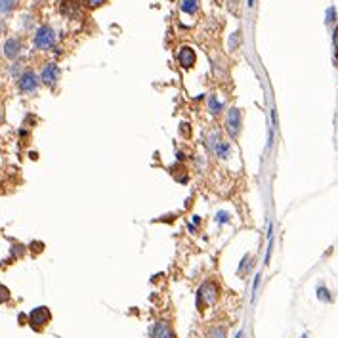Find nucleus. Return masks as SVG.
I'll return each instance as SVG.
<instances>
[{"label": "nucleus", "instance_id": "1", "mask_svg": "<svg viewBox=\"0 0 338 338\" xmlns=\"http://www.w3.org/2000/svg\"><path fill=\"white\" fill-rule=\"evenodd\" d=\"M218 296H220V289H218L216 281L206 279L203 285L199 287L197 296H195V300H197V308H199L201 312H204L206 308H210V306H214V304H216Z\"/></svg>", "mask_w": 338, "mask_h": 338}, {"label": "nucleus", "instance_id": "2", "mask_svg": "<svg viewBox=\"0 0 338 338\" xmlns=\"http://www.w3.org/2000/svg\"><path fill=\"white\" fill-rule=\"evenodd\" d=\"M241 126H243V115H241V109H239V107L227 109V115H225V130H227V134L231 136V139H237V138H239V134H241Z\"/></svg>", "mask_w": 338, "mask_h": 338}, {"label": "nucleus", "instance_id": "3", "mask_svg": "<svg viewBox=\"0 0 338 338\" xmlns=\"http://www.w3.org/2000/svg\"><path fill=\"white\" fill-rule=\"evenodd\" d=\"M56 42V33L50 25H42L37 29L35 33V39H33V44L37 50H50Z\"/></svg>", "mask_w": 338, "mask_h": 338}, {"label": "nucleus", "instance_id": "4", "mask_svg": "<svg viewBox=\"0 0 338 338\" xmlns=\"http://www.w3.org/2000/svg\"><path fill=\"white\" fill-rule=\"evenodd\" d=\"M52 321V314L46 306H39L35 308L31 314H29V325L35 329V331H42L46 325Z\"/></svg>", "mask_w": 338, "mask_h": 338}, {"label": "nucleus", "instance_id": "5", "mask_svg": "<svg viewBox=\"0 0 338 338\" xmlns=\"http://www.w3.org/2000/svg\"><path fill=\"white\" fill-rule=\"evenodd\" d=\"M39 82H40V77H37L33 71H25L18 77V88L23 94H33L39 88Z\"/></svg>", "mask_w": 338, "mask_h": 338}, {"label": "nucleus", "instance_id": "6", "mask_svg": "<svg viewBox=\"0 0 338 338\" xmlns=\"http://www.w3.org/2000/svg\"><path fill=\"white\" fill-rule=\"evenodd\" d=\"M58 79H60V67L54 61H48L40 71V82L52 88L58 84Z\"/></svg>", "mask_w": 338, "mask_h": 338}, {"label": "nucleus", "instance_id": "7", "mask_svg": "<svg viewBox=\"0 0 338 338\" xmlns=\"http://www.w3.org/2000/svg\"><path fill=\"white\" fill-rule=\"evenodd\" d=\"M149 338H176V333L168 321L160 319L157 323H153V327L149 329Z\"/></svg>", "mask_w": 338, "mask_h": 338}, {"label": "nucleus", "instance_id": "8", "mask_svg": "<svg viewBox=\"0 0 338 338\" xmlns=\"http://www.w3.org/2000/svg\"><path fill=\"white\" fill-rule=\"evenodd\" d=\"M176 60H178V63L183 69H191L195 65V61H197V56H195V52L189 46H181L178 50V54H176Z\"/></svg>", "mask_w": 338, "mask_h": 338}, {"label": "nucleus", "instance_id": "9", "mask_svg": "<svg viewBox=\"0 0 338 338\" xmlns=\"http://www.w3.org/2000/svg\"><path fill=\"white\" fill-rule=\"evenodd\" d=\"M2 54H4V58H8V60H16V58L21 54V40L16 39V37L8 39V40L4 42V46H2Z\"/></svg>", "mask_w": 338, "mask_h": 338}, {"label": "nucleus", "instance_id": "10", "mask_svg": "<svg viewBox=\"0 0 338 338\" xmlns=\"http://www.w3.org/2000/svg\"><path fill=\"white\" fill-rule=\"evenodd\" d=\"M80 0H61V14L69 20H75L80 16Z\"/></svg>", "mask_w": 338, "mask_h": 338}, {"label": "nucleus", "instance_id": "11", "mask_svg": "<svg viewBox=\"0 0 338 338\" xmlns=\"http://www.w3.org/2000/svg\"><path fill=\"white\" fill-rule=\"evenodd\" d=\"M222 109H224V103H222L214 94H210V96H208V111L216 117V115L222 113Z\"/></svg>", "mask_w": 338, "mask_h": 338}, {"label": "nucleus", "instance_id": "12", "mask_svg": "<svg viewBox=\"0 0 338 338\" xmlns=\"http://www.w3.org/2000/svg\"><path fill=\"white\" fill-rule=\"evenodd\" d=\"M252 266H254V262H252V254L248 252V254H245V258H243V262H241V266H239L237 273H239L241 277H245V275H248V273H250Z\"/></svg>", "mask_w": 338, "mask_h": 338}, {"label": "nucleus", "instance_id": "13", "mask_svg": "<svg viewBox=\"0 0 338 338\" xmlns=\"http://www.w3.org/2000/svg\"><path fill=\"white\" fill-rule=\"evenodd\" d=\"M214 153H216V155H218L220 159H227V157H229V153H231V145H229V141H225V139H220V143L216 145Z\"/></svg>", "mask_w": 338, "mask_h": 338}, {"label": "nucleus", "instance_id": "14", "mask_svg": "<svg viewBox=\"0 0 338 338\" xmlns=\"http://www.w3.org/2000/svg\"><path fill=\"white\" fill-rule=\"evenodd\" d=\"M183 14H195L199 10V0H183L180 4Z\"/></svg>", "mask_w": 338, "mask_h": 338}, {"label": "nucleus", "instance_id": "15", "mask_svg": "<svg viewBox=\"0 0 338 338\" xmlns=\"http://www.w3.org/2000/svg\"><path fill=\"white\" fill-rule=\"evenodd\" d=\"M225 337H227V329H225L224 325H214L208 331V338H225Z\"/></svg>", "mask_w": 338, "mask_h": 338}, {"label": "nucleus", "instance_id": "16", "mask_svg": "<svg viewBox=\"0 0 338 338\" xmlns=\"http://www.w3.org/2000/svg\"><path fill=\"white\" fill-rule=\"evenodd\" d=\"M317 298H319L321 302H325V304H331V302H333V294L329 293V289H327L325 285H319V287H317Z\"/></svg>", "mask_w": 338, "mask_h": 338}, {"label": "nucleus", "instance_id": "17", "mask_svg": "<svg viewBox=\"0 0 338 338\" xmlns=\"http://www.w3.org/2000/svg\"><path fill=\"white\" fill-rule=\"evenodd\" d=\"M16 4H18V0H0V10L4 14H8V12H12L16 8Z\"/></svg>", "mask_w": 338, "mask_h": 338}, {"label": "nucleus", "instance_id": "18", "mask_svg": "<svg viewBox=\"0 0 338 338\" xmlns=\"http://www.w3.org/2000/svg\"><path fill=\"white\" fill-rule=\"evenodd\" d=\"M10 298H12V294H10V289H8V287H4V285H0V304H6V302H10Z\"/></svg>", "mask_w": 338, "mask_h": 338}, {"label": "nucleus", "instance_id": "19", "mask_svg": "<svg viewBox=\"0 0 338 338\" xmlns=\"http://www.w3.org/2000/svg\"><path fill=\"white\" fill-rule=\"evenodd\" d=\"M82 2H84V6H86V8H92V10H94V8L103 6L107 0H82Z\"/></svg>", "mask_w": 338, "mask_h": 338}, {"label": "nucleus", "instance_id": "20", "mask_svg": "<svg viewBox=\"0 0 338 338\" xmlns=\"http://www.w3.org/2000/svg\"><path fill=\"white\" fill-rule=\"evenodd\" d=\"M335 20H337V10H335V8L331 6V8L327 10V18H325V21H327V23H333Z\"/></svg>", "mask_w": 338, "mask_h": 338}, {"label": "nucleus", "instance_id": "21", "mask_svg": "<svg viewBox=\"0 0 338 338\" xmlns=\"http://www.w3.org/2000/svg\"><path fill=\"white\" fill-rule=\"evenodd\" d=\"M227 220H229V214H227V212H218V216H216V222H218V224H224Z\"/></svg>", "mask_w": 338, "mask_h": 338}, {"label": "nucleus", "instance_id": "22", "mask_svg": "<svg viewBox=\"0 0 338 338\" xmlns=\"http://www.w3.org/2000/svg\"><path fill=\"white\" fill-rule=\"evenodd\" d=\"M258 287H260V275H256V279H254V285H252V293H254V296H252V300L256 298V293H258Z\"/></svg>", "mask_w": 338, "mask_h": 338}, {"label": "nucleus", "instance_id": "23", "mask_svg": "<svg viewBox=\"0 0 338 338\" xmlns=\"http://www.w3.org/2000/svg\"><path fill=\"white\" fill-rule=\"evenodd\" d=\"M333 42H335V50H337V56H338V27L335 29V33H333Z\"/></svg>", "mask_w": 338, "mask_h": 338}, {"label": "nucleus", "instance_id": "24", "mask_svg": "<svg viewBox=\"0 0 338 338\" xmlns=\"http://www.w3.org/2000/svg\"><path fill=\"white\" fill-rule=\"evenodd\" d=\"M237 42H239V33H235L231 37V48H237Z\"/></svg>", "mask_w": 338, "mask_h": 338}, {"label": "nucleus", "instance_id": "25", "mask_svg": "<svg viewBox=\"0 0 338 338\" xmlns=\"http://www.w3.org/2000/svg\"><path fill=\"white\" fill-rule=\"evenodd\" d=\"M4 122V111H2V107H0V124Z\"/></svg>", "mask_w": 338, "mask_h": 338}, {"label": "nucleus", "instance_id": "26", "mask_svg": "<svg viewBox=\"0 0 338 338\" xmlns=\"http://www.w3.org/2000/svg\"><path fill=\"white\" fill-rule=\"evenodd\" d=\"M4 33V25H2V21H0V35Z\"/></svg>", "mask_w": 338, "mask_h": 338}, {"label": "nucleus", "instance_id": "27", "mask_svg": "<svg viewBox=\"0 0 338 338\" xmlns=\"http://www.w3.org/2000/svg\"><path fill=\"white\" fill-rule=\"evenodd\" d=\"M248 6H254V0H248Z\"/></svg>", "mask_w": 338, "mask_h": 338}, {"label": "nucleus", "instance_id": "28", "mask_svg": "<svg viewBox=\"0 0 338 338\" xmlns=\"http://www.w3.org/2000/svg\"><path fill=\"white\" fill-rule=\"evenodd\" d=\"M300 338H308V333H304V335H302Z\"/></svg>", "mask_w": 338, "mask_h": 338}]
</instances>
